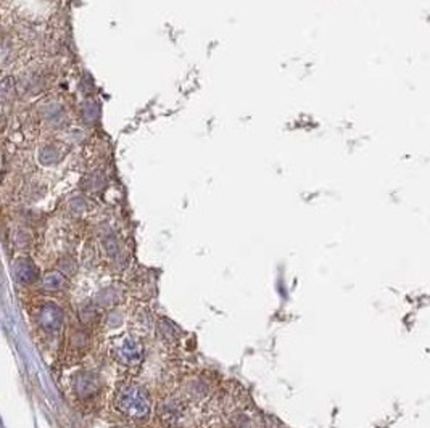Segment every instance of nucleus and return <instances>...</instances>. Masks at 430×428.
Returning a JSON list of instances; mask_svg holds the SVG:
<instances>
[{
    "label": "nucleus",
    "instance_id": "nucleus-1",
    "mask_svg": "<svg viewBox=\"0 0 430 428\" xmlns=\"http://www.w3.org/2000/svg\"><path fill=\"white\" fill-rule=\"evenodd\" d=\"M114 407L119 414L134 422H145L152 414V398L144 386L129 383L119 388Z\"/></svg>",
    "mask_w": 430,
    "mask_h": 428
},
{
    "label": "nucleus",
    "instance_id": "nucleus-2",
    "mask_svg": "<svg viewBox=\"0 0 430 428\" xmlns=\"http://www.w3.org/2000/svg\"><path fill=\"white\" fill-rule=\"evenodd\" d=\"M112 353L114 361H118L123 366H137L144 359V348L141 341H137L132 337H123L114 341Z\"/></svg>",
    "mask_w": 430,
    "mask_h": 428
},
{
    "label": "nucleus",
    "instance_id": "nucleus-3",
    "mask_svg": "<svg viewBox=\"0 0 430 428\" xmlns=\"http://www.w3.org/2000/svg\"><path fill=\"white\" fill-rule=\"evenodd\" d=\"M39 323L49 332H57L63 323V314L57 306L46 305L39 311Z\"/></svg>",
    "mask_w": 430,
    "mask_h": 428
},
{
    "label": "nucleus",
    "instance_id": "nucleus-4",
    "mask_svg": "<svg viewBox=\"0 0 430 428\" xmlns=\"http://www.w3.org/2000/svg\"><path fill=\"white\" fill-rule=\"evenodd\" d=\"M44 118H46L49 126L53 129H63L64 124H67V112L60 103L49 105L44 112Z\"/></svg>",
    "mask_w": 430,
    "mask_h": 428
},
{
    "label": "nucleus",
    "instance_id": "nucleus-5",
    "mask_svg": "<svg viewBox=\"0 0 430 428\" xmlns=\"http://www.w3.org/2000/svg\"><path fill=\"white\" fill-rule=\"evenodd\" d=\"M15 277L22 283L34 282L37 278V269L29 260H18L15 265Z\"/></svg>",
    "mask_w": 430,
    "mask_h": 428
},
{
    "label": "nucleus",
    "instance_id": "nucleus-6",
    "mask_svg": "<svg viewBox=\"0 0 430 428\" xmlns=\"http://www.w3.org/2000/svg\"><path fill=\"white\" fill-rule=\"evenodd\" d=\"M98 388L97 377L92 374H83L76 378V391L81 396H89L96 393Z\"/></svg>",
    "mask_w": 430,
    "mask_h": 428
},
{
    "label": "nucleus",
    "instance_id": "nucleus-7",
    "mask_svg": "<svg viewBox=\"0 0 430 428\" xmlns=\"http://www.w3.org/2000/svg\"><path fill=\"white\" fill-rule=\"evenodd\" d=\"M37 160L44 166H53L62 160V152L55 145H44L37 153Z\"/></svg>",
    "mask_w": 430,
    "mask_h": 428
},
{
    "label": "nucleus",
    "instance_id": "nucleus-8",
    "mask_svg": "<svg viewBox=\"0 0 430 428\" xmlns=\"http://www.w3.org/2000/svg\"><path fill=\"white\" fill-rule=\"evenodd\" d=\"M19 91L23 93H37L39 91H42V79L37 74H24V78L19 82Z\"/></svg>",
    "mask_w": 430,
    "mask_h": 428
},
{
    "label": "nucleus",
    "instance_id": "nucleus-9",
    "mask_svg": "<svg viewBox=\"0 0 430 428\" xmlns=\"http://www.w3.org/2000/svg\"><path fill=\"white\" fill-rule=\"evenodd\" d=\"M15 92H17V81L12 76H7L2 81V89H0V97H2L3 105L13 100Z\"/></svg>",
    "mask_w": 430,
    "mask_h": 428
},
{
    "label": "nucleus",
    "instance_id": "nucleus-10",
    "mask_svg": "<svg viewBox=\"0 0 430 428\" xmlns=\"http://www.w3.org/2000/svg\"><path fill=\"white\" fill-rule=\"evenodd\" d=\"M83 114L87 124L96 123L100 118V105L96 100H87L83 107Z\"/></svg>",
    "mask_w": 430,
    "mask_h": 428
},
{
    "label": "nucleus",
    "instance_id": "nucleus-11",
    "mask_svg": "<svg viewBox=\"0 0 430 428\" xmlns=\"http://www.w3.org/2000/svg\"><path fill=\"white\" fill-rule=\"evenodd\" d=\"M64 285V278L63 276H60L58 272H50L44 278V287L49 288V290H60Z\"/></svg>",
    "mask_w": 430,
    "mask_h": 428
},
{
    "label": "nucleus",
    "instance_id": "nucleus-12",
    "mask_svg": "<svg viewBox=\"0 0 430 428\" xmlns=\"http://www.w3.org/2000/svg\"><path fill=\"white\" fill-rule=\"evenodd\" d=\"M8 53H10V46H8V41L3 42V47H2V63L7 64L8 62Z\"/></svg>",
    "mask_w": 430,
    "mask_h": 428
},
{
    "label": "nucleus",
    "instance_id": "nucleus-13",
    "mask_svg": "<svg viewBox=\"0 0 430 428\" xmlns=\"http://www.w3.org/2000/svg\"><path fill=\"white\" fill-rule=\"evenodd\" d=\"M84 206V200L83 198H76V200H73V208H76V210H79V208Z\"/></svg>",
    "mask_w": 430,
    "mask_h": 428
},
{
    "label": "nucleus",
    "instance_id": "nucleus-14",
    "mask_svg": "<svg viewBox=\"0 0 430 428\" xmlns=\"http://www.w3.org/2000/svg\"><path fill=\"white\" fill-rule=\"evenodd\" d=\"M114 428H128V427H114Z\"/></svg>",
    "mask_w": 430,
    "mask_h": 428
}]
</instances>
